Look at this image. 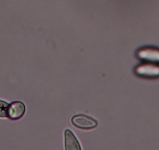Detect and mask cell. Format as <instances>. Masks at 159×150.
Returning <instances> with one entry per match:
<instances>
[{"mask_svg":"<svg viewBox=\"0 0 159 150\" xmlns=\"http://www.w3.org/2000/svg\"><path fill=\"white\" fill-rule=\"evenodd\" d=\"M9 106H10V104L0 99V117L1 118L8 117Z\"/></svg>","mask_w":159,"mask_h":150,"instance_id":"8992f818","label":"cell"},{"mask_svg":"<svg viewBox=\"0 0 159 150\" xmlns=\"http://www.w3.org/2000/svg\"><path fill=\"white\" fill-rule=\"evenodd\" d=\"M140 56L143 59L149 60H159V52L156 50H145L141 52Z\"/></svg>","mask_w":159,"mask_h":150,"instance_id":"5b68a950","label":"cell"},{"mask_svg":"<svg viewBox=\"0 0 159 150\" xmlns=\"http://www.w3.org/2000/svg\"><path fill=\"white\" fill-rule=\"evenodd\" d=\"M137 72L141 74L147 75V76H155V75L159 74V68L154 66L146 65L138 68Z\"/></svg>","mask_w":159,"mask_h":150,"instance_id":"277c9868","label":"cell"},{"mask_svg":"<svg viewBox=\"0 0 159 150\" xmlns=\"http://www.w3.org/2000/svg\"><path fill=\"white\" fill-rule=\"evenodd\" d=\"M65 148L66 150L81 149L76 136L70 129H66L65 131Z\"/></svg>","mask_w":159,"mask_h":150,"instance_id":"3957f363","label":"cell"},{"mask_svg":"<svg viewBox=\"0 0 159 150\" xmlns=\"http://www.w3.org/2000/svg\"><path fill=\"white\" fill-rule=\"evenodd\" d=\"M26 107L22 102H12L9 106L8 117L11 120H19L25 114Z\"/></svg>","mask_w":159,"mask_h":150,"instance_id":"7a4b0ae2","label":"cell"},{"mask_svg":"<svg viewBox=\"0 0 159 150\" xmlns=\"http://www.w3.org/2000/svg\"><path fill=\"white\" fill-rule=\"evenodd\" d=\"M71 123L76 128L83 130L94 129L98 126L97 120L84 114H79L72 117Z\"/></svg>","mask_w":159,"mask_h":150,"instance_id":"6da1fadb","label":"cell"}]
</instances>
